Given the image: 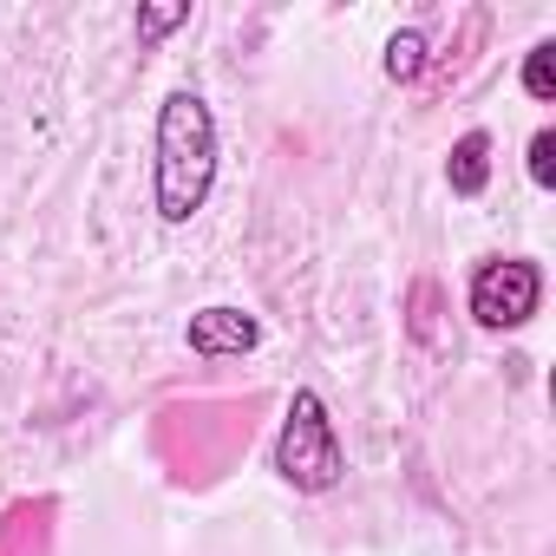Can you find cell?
<instances>
[{
  "mask_svg": "<svg viewBox=\"0 0 556 556\" xmlns=\"http://www.w3.org/2000/svg\"><path fill=\"white\" fill-rule=\"evenodd\" d=\"M413 341H432V282L413 289Z\"/></svg>",
  "mask_w": 556,
  "mask_h": 556,
  "instance_id": "obj_10",
  "label": "cell"
},
{
  "mask_svg": "<svg viewBox=\"0 0 556 556\" xmlns=\"http://www.w3.org/2000/svg\"><path fill=\"white\" fill-rule=\"evenodd\" d=\"M530 184H536V190L556 184V131H536V138H530Z\"/></svg>",
  "mask_w": 556,
  "mask_h": 556,
  "instance_id": "obj_9",
  "label": "cell"
},
{
  "mask_svg": "<svg viewBox=\"0 0 556 556\" xmlns=\"http://www.w3.org/2000/svg\"><path fill=\"white\" fill-rule=\"evenodd\" d=\"M184 341H190V354H203V361H242V354L262 341V321H255L249 308L216 302V308H197V315H190Z\"/></svg>",
  "mask_w": 556,
  "mask_h": 556,
  "instance_id": "obj_4",
  "label": "cell"
},
{
  "mask_svg": "<svg viewBox=\"0 0 556 556\" xmlns=\"http://www.w3.org/2000/svg\"><path fill=\"white\" fill-rule=\"evenodd\" d=\"M216 184V118L210 99L177 86L157 105V131H151V203L164 223H190L210 203Z\"/></svg>",
  "mask_w": 556,
  "mask_h": 556,
  "instance_id": "obj_1",
  "label": "cell"
},
{
  "mask_svg": "<svg viewBox=\"0 0 556 556\" xmlns=\"http://www.w3.org/2000/svg\"><path fill=\"white\" fill-rule=\"evenodd\" d=\"M275 478L321 497L348 478V452H341V432L328 419V400L315 387H295L289 393V413H282V432H275Z\"/></svg>",
  "mask_w": 556,
  "mask_h": 556,
  "instance_id": "obj_2",
  "label": "cell"
},
{
  "mask_svg": "<svg viewBox=\"0 0 556 556\" xmlns=\"http://www.w3.org/2000/svg\"><path fill=\"white\" fill-rule=\"evenodd\" d=\"M543 302V268L530 255H491L471 268V289H465V308L484 334H504V328H523Z\"/></svg>",
  "mask_w": 556,
  "mask_h": 556,
  "instance_id": "obj_3",
  "label": "cell"
},
{
  "mask_svg": "<svg viewBox=\"0 0 556 556\" xmlns=\"http://www.w3.org/2000/svg\"><path fill=\"white\" fill-rule=\"evenodd\" d=\"M445 184H452V197H484V184H491V138H484V131H465V138L452 144Z\"/></svg>",
  "mask_w": 556,
  "mask_h": 556,
  "instance_id": "obj_5",
  "label": "cell"
},
{
  "mask_svg": "<svg viewBox=\"0 0 556 556\" xmlns=\"http://www.w3.org/2000/svg\"><path fill=\"white\" fill-rule=\"evenodd\" d=\"M523 92H530L536 105L556 99V47H549V40H536V47L523 53Z\"/></svg>",
  "mask_w": 556,
  "mask_h": 556,
  "instance_id": "obj_7",
  "label": "cell"
},
{
  "mask_svg": "<svg viewBox=\"0 0 556 556\" xmlns=\"http://www.w3.org/2000/svg\"><path fill=\"white\" fill-rule=\"evenodd\" d=\"M380 66H387V79H393V86H419V79H426V66H432L426 34H419V27H400V34L387 40V60H380Z\"/></svg>",
  "mask_w": 556,
  "mask_h": 556,
  "instance_id": "obj_6",
  "label": "cell"
},
{
  "mask_svg": "<svg viewBox=\"0 0 556 556\" xmlns=\"http://www.w3.org/2000/svg\"><path fill=\"white\" fill-rule=\"evenodd\" d=\"M190 21V0H177V8H138V47H157L164 34H177Z\"/></svg>",
  "mask_w": 556,
  "mask_h": 556,
  "instance_id": "obj_8",
  "label": "cell"
}]
</instances>
